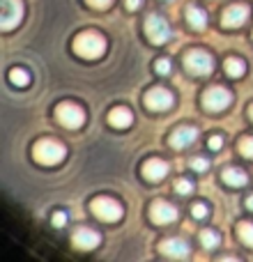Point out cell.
I'll return each instance as SVG.
<instances>
[{"instance_id":"15","label":"cell","mask_w":253,"mask_h":262,"mask_svg":"<svg viewBox=\"0 0 253 262\" xmlns=\"http://www.w3.org/2000/svg\"><path fill=\"white\" fill-rule=\"evenodd\" d=\"M196 138H198V131H196L194 127H177L171 134V147L184 149V147H189Z\"/></svg>"},{"instance_id":"2","label":"cell","mask_w":253,"mask_h":262,"mask_svg":"<svg viewBox=\"0 0 253 262\" xmlns=\"http://www.w3.org/2000/svg\"><path fill=\"white\" fill-rule=\"evenodd\" d=\"M32 157H35L39 163H44V166H55V163L65 161L67 149H65V145L58 143V140L44 138V140H39V143L32 147Z\"/></svg>"},{"instance_id":"14","label":"cell","mask_w":253,"mask_h":262,"mask_svg":"<svg viewBox=\"0 0 253 262\" xmlns=\"http://www.w3.org/2000/svg\"><path fill=\"white\" fill-rule=\"evenodd\" d=\"M168 170H171V166H168L166 161H161V159H147V161L143 163V175L147 177L150 182L163 180V177L168 175Z\"/></svg>"},{"instance_id":"9","label":"cell","mask_w":253,"mask_h":262,"mask_svg":"<svg viewBox=\"0 0 253 262\" xmlns=\"http://www.w3.org/2000/svg\"><path fill=\"white\" fill-rule=\"evenodd\" d=\"M150 219L157 226H168V223L177 221V209L166 200H154L152 207H150Z\"/></svg>"},{"instance_id":"22","label":"cell","mask_w":253,"mask_h":262,"mask_svg":"<svg viewBox=\"0 0 253 262\" xmlns=\"http://www.w3.org/2000/svg\"><path fill=\"white\" fill-rule=\"evenodd\" d=\"M237 232H240V239L244 242L246 246H251L253 249V223H240V228H237Z\"/></svg>"},{"instance_id":"5","label":"cell","mask_w":253,"mask_h":262,"mask_svg":"<svg viewBox=\"0 0 253 262\" xmlns=\"http://www.w3.org/2000/svg\"><path fill=\"white\" fill-rule=\"evenodd\" d=\"M145 35L150 37L152 44H166V41L171 39L173 30L161 14H150V16L145 18Z\"/></svg>"},{"instance_id":"33","label":"cell","mask_w":253,"mask_h":262,"mask_svg":"<svg viewBox=\"0 0 253 262\" xmlns=\"http://www.w3.org/2000/svg\"><path fill=\"white\" fill-rule=\"evenodd\" d=\"M249 115H251V120H253V104L249 106Z\"/></svg>"},{"instance_id":"29","label":"cell","mask_w":253,"mask_h":262,"mask_svg":"<svg viewBox=\"0 0 253 262\" xmlns=\"http://www.w3.org/2000/svg\"><path fill=\"white\" fill-rule=\"evenodd\" d=\"M88 5H90V7H97V9H106L109 7L111 3H113V0H86Z\"/></svg>"},{"instance_id":"30","label":"cell","mask_w":253,"mask_h":262,"mask_svg":"<svg viewBox=\"0 0 253 262\" xmlns=\"http://www.w3.org/2000/svg\"><path fill=\"white\" fill-rule=\"evenodd\" d=\"M221 145H223V138H221V136H212V138H209V147H212V149H219Z\"/></svg>"},{"instance_id":"32","label":"cell","mask_w":253,"mask_h":262,"mask_svg":"<svg viewBox=\"0 0 253 262\" xmlns=\"http://www.w3.org/2000/svg\"><path fill=\"white\" fill-rule=\"evenodd\" d=\"M246 207L253 209V195H249V198H246Z\"/></svg>"},{"instance_id":"1","label":"cell","mask_w":253,"mask_h":262,"mask_svg":"<svg viewBox=\"0 0 253 262\" xmlns=\"http://www.w3.org/2000/svg\"><path fill=\"white\" fill-rule=\"evenodd\" d=\"M74 51L86 60H97L106 53V39L95 30H86L74 39Z\"/></svg>"},{"instance_id":"10","label":"cell","mask_w":253,"mask_h":262,"mask_svg":"<svg viewBox=\"0 0 253 262\" xmlns=\"http://www.w3.org/2000/svg\"><path fill=\"white\" fill-rule=\"evenodd\" d=\"M249 14H251V9L246 7V5L235 3V5H230V7H226L221 21H223V26L226 28H240V26H244V23L249 21Z\"/></svg>"},{"instance_id":"27","label":"cell","mask_w":253,"mask_h":262,"mask_svg":"<svg viewBox=\"0 0 253 262\" xmlns=\"http://www.w3.org/2000/svg\"><path fill=\"white\" fill-rule=\"evenodd\" d=\"M191 168H194L196 172H205L209 168V161L203 157H196V159H191Z\"/></svg>"},{"instance_id":"25","label":"cell","mask_w":253,"mask_h":262,"mask_svg":"<svg viewBox=\"0 0 253 262\" xmlns=\"http://www.w3.org/2000/svg\"><path fill=\"white\" fill-rule=\"evenodd\" d=\"M191 214H194V219H205L209 214L207 203H196L194 207H191Z\"/></svg>"},{"instance_id":"18","label":"cell","mask_w":253,"mask_h":262,"mask_svg":"<svg viewBox=\"0 0 253 262\" xmlns=\"http://www.w3.org/2000/svg\"><path fill=\"white\" fill-rule=\"evenodd\" d=\"M223 182L228 186H244L249 182V175L244 170H240V168H226L223 170Z\"/></svg>"},{"instance_id":"11","label":"cell","mask_w":253,"mask_h":262,"mask_svg":"<svg viewBox=\"0 0 253 262\" xmlns=\"http://www.w3.org/2000/svg\"><path fill=\"white\" fill-rule=\"evenodd\" d=\"M145 106L150 111H168L173 106V95L166 88H152L145 95Z\"/></svg>"},{"instance_id":"21","label":"cell","mask_w":253,"mask_h":262,"mask_svg":"<svg viewBox=\"0 0 253 262\" xmlns=\"http://www.w3.org/2000/svg\"><path fill=\"white\" fill-rule=\"evenodd\" d=\"M200 244H203L205 249H217V246L221 244V237L214 230H203L200 232Z\"/></svg>"},{"instance_id":"28","label":"cell","mask_w":253,"mask_h":262,"mask_svg":"<svg viewBox=\"0 0 253 262\" xmlns=\"http://www.w3.org/2000/svg\"><path fill=\"white\" fill-rule=\"evenodd\" d=\"M51 223H53L55 228H65V223H67V214H65V212H55L53 219H51Z\"/></svg>"},{"instance_id":"26","label":"cell","mask_w":253,"mask_h":262,"mask_svg":"<svg viewBox=\"0 0 253 262\" xmlns=\"http://www.w3.org/2000/svg\"><path fill=\"white\" fill-rule=\"evenodd\" d=\"M154 69H157V74H161V76H166V74H171V60L168 58H159L157 64H154Z\"/></svg>"},{"instance_id":"7","label":"cell","mask_w":253,"mask_h":262,"mask_svg":"<svg viewBox=\"0 0 253 262\" xmlns=\"http://www.w3.org/2000/svg\"><path fill=\"white\" fill-rule=\"evenodd\" d=\"M92 212L97 214V216L101 219V221H109V223H115L122 219V205L118 203V200L113 198H106V195H101V198H95L92 200Z\"/></svg>"},{"instance_id":"3","label":"cell","mask_w":253,"mask_h":262,"mask_svg":"<svg viewBox=\"0 0 253 262\" xmlns=\"http://www.w3.org/2000/svg\"><path fill=\"white\" fill-rule=\"evenodd\" d=\"M184 67L189 69V74H194V76H209L214 69V60L207 51L194 49L184 55Z\"/></svg>"},{"instance_id":"24","label":"cell","mask_w":253,"mask_h":262,"mask_svg":"<svg viewBox=\"0 0 253 262\" xmlns=\"http://www.w3.org/2000/svg\"><path fill=\"white\" fill-rule=\"evenodd\" d=\"M175 191L180 195H189L191 191H194V184H191V180H184V177H180V180L175 182Z\"/></svg>"},{"instance_id":"8","label":"cell","mask_w":253,"mask_h":262,"mask_svg":"<svg viewBox=\"0 0 253 262\" xmlns=\"http://www.w3.org/2000/svg\"><path fill=\"white\" fill-rule=\"evenodd\" d=\"M3 3V14H0V28L5 32L14 30L18 21L23 18V3L21 0H0Z\"/></svg>"},{"instance_id":"23","label":"cell","mask_w":253,"mask_h":262,"mask_svg":"<svg viewBox=\"0 0 253 262\" xmlns=\"http://www.w3.org/2000/svg\"><path fill=\"white\" fill-rule=\"evenodd\" d=\"M237 147H240V152L244 154L246 159H253V138L251 136H244V138L237 143Z\"/></svg>"},{"instance_id":"19","label":"cell","mask_w":253,"mask_h":262,"mask_svg":"<svg viewBox=\"0 0 253 262\" xmlns=\"http://www.w3.org/2000/svg\"><path fill=\"white\" fill-rule=\"evenodd\" d=\"M9 81H12V85H16V88H28L32 78H30V74H28L26 69L14 67V69H9Z\"/></svg>"},{"instance_id":"20","label":"cell","mask_w":253,"mask_h":262,"mask_svg":"<svg viewBox=\"0 0 253 262\" xmlns=\"http://www.w3.org/2000/svg\"><path fill=\"white\" fill-rule=\"evenodd\" d=\"M226 72H228V76H233V78L244 76V72H246L244 60L242 58H228L226 60Z\"/></svg>"},{"instance_id":"12","label":"cell","mask_w":253,"mask_h":262,"mask_svg":"<svg viewBox=\"0 0 253 262\" xmlns=\"http://www.w3.org/2000/svg\"><path fill=\"white\" fill-rule=\"evenodd\" d=\"M72 242H74V246H76V249L92 251V249H97V246L101 244V235L97 230H92V228H78V230L74 232Z\"/></svg>"},{"instance_id":"31","label":"cell","mask_w":253,"mask_h":262,"mask_svg":"<svg viewBox=\"0 0 253 262\" xmlns=\"http://www.w3.org/2000/svg\"><path fill=\"white\" fill-rule=\"evenodd\" d=\"M140 3H143V0H124V7L134 12V9H138V7H140Z\"/></svg>"},{"instance_id":"4","label":"cell","mask_w":253,"mask_h":262,"mask_svg":"<svg viewBox=\"0 0 253 262\" xmlns=\"http://www.w3.org/2000/svg\"><path fill=\"white\" fill-rule=\"evenodd\" d=\"M55 118L60 120V124L67 129H81L86 124V111L78 104H72V101H65L55 108Z\"/></svg>"},{"instance_id":"13","label":"cell","mask_w":253,"mask_h":262,"mask_svg":"<svg viewBox=\"0 0 253 262\" xmlns=\"http://www.w3.org/2000/svg\"><path fill=\"white\" fill-rule=\"evenodd\" d=\"M159 253L166 255V258L182 260V258H189L191 249L184 239H163L161 244H159Z\"/></svg>"},{"instance_id":"6","label":"cell","mask_w":253,"mask_h":262,"mask_svg":"<svg viewBox=\"0 0 253 262\" xmlns=\"http://www.w3.org/2000/svg\"><path fill=\"white\" fill-rule=\"evenodd\" d=\"M233 104V92L228 88H221V85H214L209 90L203 92V106L212 113H219V111H226L228 106Z\"/></svg>"},{"instance_id":"16","label":"cell","mask_w":253,"mask_h":262,"mask_svg":"<svg viewBox=\"0 0 253 262\" xmlns=\"http://www.w3.org/2000/svg\"><path fill=\"white\" fill-rule=\"evenodd\" d=\"M109 122L113 124L115 129H126L131 122H134V115H131L129 108H124V106H118V108H113L109 113Z\"/></svg>"},{"instance_id":"17","label":"cell","mask_w":253,"mask_h":262,"mask_svg":"<svg viewBox=\"0 0 253 262\" xmlns=\"http://www.w3.org/2000/svg\"><path fill=\"white\" fill-rule=\"evenodd\" d=\"M186 21L191 23L194 30H205V28H207V14L200 7H196V5H189V7H186Z\"/></svg>"}]
</instances>
